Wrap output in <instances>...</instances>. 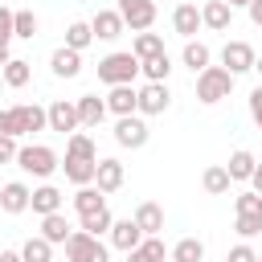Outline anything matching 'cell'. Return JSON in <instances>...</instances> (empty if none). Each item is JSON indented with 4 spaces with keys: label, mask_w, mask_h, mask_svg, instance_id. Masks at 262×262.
Listing matches in <instances>:
<instances>
[{
    "label": "cell",
    "mask_w": 262,
    "mask_h": 262,
    "mask_svg": "<svg viewBox=\"0 0 262 262\" xmlns=\"http://www.w3.org/2000/svg\"><path fill=\"white\" fill-rule=\"evenodd\" d=\"M135 225H139V233L143 237H160L164 233V209L156 205V201H143L139 209H135V217H131Z\"/></svg>",
    "instance_id": "cell-17"
},
{
    "label": "cell",
    "mask_w": 262,
    "mask_h": 262,
    "mask_svg": "<svg viewBox=\"0 0 262 262\" xmlns=\"http://www.w3.org/2000/svg\"><path fill=\"white\" fill-rule=\"evenodd\" d=\"M61 168H66V180L82 188V184H94L98 160H78V156H66V160H61Z\"/></svg>",
    "instance_id": "cell-23"
},
{
    "label": "cell",
    "mask_w": 262,
    "mask_h": 262,
    "mask_svg": "<svg viewBox=\"0 0 262 262\" xmlns=\"http://www.w3.org/2000/svg\"><path fill=\"white\" fill-rule=\"evenodd\" d=\"M254 70H258V74H262V57H258V61H254Z\"/></svg>",
    "instance_id": "cell-50"
},
{
    "label": "cell",
    "mask_w": 262,
    "mask_h": 262,
    "mask_svg": "<svg viewBox=\"0 0 262 262\" xmlns=\"http://www.w3.org/2000/svg\"><path fill=\"white\" fill-rule=\"evenodd\" d=\"M106 205V196L94 188V184H82L78 192H74V213L78 217H86V213H94V209H102Z\"/></svg>",
    "instance_id": "cell-31"
},
{
    "label": "cell",
    "mask_w": 262,
    "mask_h": 262,
    "mask_svg": "<svg viewBox=\"0 0 262 262\" xmlns=\"http://www.w3.org/2000/svg\"><path fill=\"white\" fill-rule=\"evenodd\" d=\"M49 70H53V78H78V74H82V53L57 45V49L49 53Z\"/></svg>",
    "instance_id": "cell-18"
},
{
    "label": "cell",
    "mask_w": 262,
    "mask_h": 262,
    "mask_svg": "<svg viewBox=\"0 0 262 262\" xmlns=\"http://www.w3.org/2000/svg\"><path fill=\"white\" fill-rule=\"evenodd\" d=\"M102 102H106V115H115V119L139 115V111H135V86H111V94H106Z\"/></svg>",
    "instance_id": "cell-20"
},
{
    "label": "cell",
    "mask_w": 262,
    "mask_h": 262,
    "mask_svg": "<svg viewBox=\"0 0 262 262\" xmlns=\"http://www.w3.org/2000/svg\"><path fill=\"white\" fill-rule=\"evenodd\" d=\"M20 258H25V262H53V246L37 233V237H29V242L20 246Z\"/></svg>",
    "instance_id": "cell-36"
},
{
    "label": "cell",
    "mask_w": 262,
    "mask_h": 262,
    "mask_svg": "<svg viewBox=\"0 0 262 262\" xmlns=\"http://www.w3.org/2000/svg\"><path fill=\"white\" fill-rule=\"evenodd\" d=\"M258 29H262V25H258Z\"/></svg>",
    "instance_id": "cell-54"
},
{
    "label": "cell",
    "mask_w": 262,
    "mask_h": 262,
    "mask_svg": "<svg viewBox=\"0 0 262 262\" xmlns=\"http://www.w3.org/2000/svg\"><path fill=\"white\" fill-rule=\"evenodd\" d=\"M151 139V127H147V119L143 115H123V119H115V143L119 147H143Z\"/></svg>",
    "instance_id": "cell-8"
},
{
    "label": "cell",
    "mask_w": 262,
    "mask_h": 262,
    "mask_svg": "<svg viewBox=\"0 0 262 262\" xmlns=\"http://www.w3.org/2000/svg\"><path fill=\"white\" fill-rule=\"evenodd\" d=\"M168 262H205V242L201 237H180L168 250Z\"/></svg>",
    "instance_id": "cell-29"
},
{
    "label": "cell",
    "mask_w": 262,
    "mask_h": 262,
    "mask_svg": "<svg viewBox=\"0 0 262 262\" xmlns=\"http://www.w3.org/2000/svg\"><path fill=\"white\" fill-rule=\"evenodd\" d=\"M45 123H49V131L74 135L78 131V106H74V98H53L45 106Z\"/></svg>",
    "instance_id": "cell-10"
},
{
    "label": "cell",
    "mask_w": 262,
    "mask_h": 262,
    "mask_svg": "<svg viewBox=\"0 0 262 262\" xmlns=\"http://www.w3.org/2000/svg\"><path fill=\"white\" fill-rule=\"evenodd\" d=\"M70 233H74V225L66 221V213H49V217H41V237H45L49 246H66Z\"/></svg>",
    "instance_id": "cell-24"
},
{
    "label": "cell",
    "mask_w": 262,
    "mask_h": 262,
    "mask_svg": "<svg viewBox=\"0 0 262 262\" xmlns=\"http://www.w3.org/2000/svg\"><path fill=\"white\" fill-rule=\"evenodd\" d=\"M233 213H237V217H262V196L250 192V188L237 192V196H233Z\"/></svg>",
    "instance_id": "cell-37"
},
{
    "label": "cell",
    "mask_w": 262,
    "mask_h": 262,
    "mask_svg": "<svg viewBox=\"0 0 262 262\" xmlns=\"http://www.w3.org/2000/svg\"><path fill=\"white\" fill-rule=\"evenodd\" d=\"M29 196H33V188H29L25 180H8V184H0V209L12 213V217L29 209Z\"/></svg>",
    "instance_id": "cell-15"
},
{
    "label": "cell",
    "mask_w": 262,
    "mask_h": 262,
    "mask_svg": "<svg viewBox=\"0 0 262 262\" xmlns=\"http://www.w3.org/2000/svg\"><path fill=\"white\" fill-rule=\"evenodd\" d=\"M74 106H78V127H98L106 119V102L98 94H82V98H74Z\"/></svg>",
    "instance_id": "cell-21"
},
{
    "label": "cell",
    "mask_w": 262,
    "mask_h": 262,
    "mask_svg": "<svg viewBox=\"0 0 262 262\" xmlns=\"http://www.w3.org/2000/svg\"><path fill=\"white\" fill-rule=\"evenodd\" d=\"M233 74L229 70H221V66H209V70H201L196 74V102H205V106H217V102H225L229 94H233Z\"/></svg>",
    "instance_id": "cell-3"
},
{
    "label": "cell",
    "mask_w": 262,
    "mask_h": 262,
    "mask_svg": "<svg viewBox=\"0 0 262 262\" xmlns=\"http://www.w3.org/2000/svg\"><path fill=\"white\" fill-rule=\"evenodd\" d=\"M172 29H176V37L192 41V37L201 33V4H176V12H172Z\"/></svg>",
    "instance_id": "cell-16"
},
{
    "label": "cell",
    "mask_w": 262,
    "mask_h": 262,
    "mask_svg": "<svg viewBox=\"0 0 262 262\" xmlns=\"http://www.w3.org/2000/svg\"><path fill=\"white\" fill-rule=\"evenodd\" d=\"M250 192H258V196H262V164H258V168H254V176H250Z\"/></svg>",
    "instance_id": "cell-45"
},
{
    "label": "cell",
    "mask_w": 262,
    "mask_h": 262,
    "mask_svg": "<svg viewBox=\"0 0 262 262\" xmlns=\"http://www.w3.org/2000/svg\"><path fill=\"white\" fill-rule=\"evenodd\" d=\"M246 12H250V20H254V25H262V0H250V4H246Z\"/></svg>",
    "instance_id": "cell-44"
},
{
    "label": "cell",
    "mask_w": 262,
    "mask_h": 262,
    "mask_svg": "<svg viewBox=\"0 0 262 262\" xmlns=\"http://www.w3.org/2000/svg\"><path fill=\"white\" fill-rule=\"evenodd\" d=\"M111 225H115V213L102 205V209H94V213H86V217H78V229L82 233H90V237H102V233H111Z\"/></svg>",
    "instance_id": "cell-28"
},
{
    "label": "cell",
    "mask_w": 262,
    "mask_h": 262,
    "mask_svg": "<svg viewBox=\"0 0 262 262\" xmlns=\"http://www.w3.org/2000/svg\"><path fill=\"white\" fill-rule=\"evenodd\" d=\"M209 61H213V49L205 45V41H184V49H180V66H188L192 74H201V70H209Z\"/></svg>",
    "instance_id": "cell-22"
},
{
    "label": "cell",
    "mask_w": 262,
    "mask_h": 262,
    "mask_svg": "<svg viewBox=\"0 0 262 262\" xmlns=\"http://www.w3.org/2000/svg\"><path fill=\"white\" fill-rule=\"evenodd\" d=\"M0 78H4V86H12V90H20V86H29V78H33V70H29V61H25V57H8V66L0 70Z\"/></svg>",
    "instance_id": "cell-30"
},
{
    "label": "cell",
    "mask_w": 262,
    "mask_h": 262,
    "mask_svg": "<svg viewBox=\"0 0 262 262\" xmlns=\"http://www.w3.org/2000/svg\"><path fill=\"white\" fill-rule=\"evenodd\" d=\"M254 61H258V53H254L250 41H225V45H221V70H229L233 78H237V74H250Z\"/></svg>",
    "instance_id": "cell-9"
},
{
    "label": "cell",
    "mask_w": 262,
    "mask_h": 262,
    "mask_svg": "<svg viewBox=\"0 0 262 262\" xmlns=\"http://www.w3.org/2000/svg\"><path fill=\"white\" fill-rule=\"evenodd\" d=\"M33 131H49L45 106H37V102H16V106L0 111V135L20 139V135H33Z\"/></svg>",
    "instance_id": "cell-1"
},
{
    "label": "cell",
    "mask_w": 262,
    "mask_h": 262,
    "mask_svg": "<svg viewBox=\"0 0 262 262\" xmlns=\"http://www.w3.org/2000/svg\"><path fill=\"white\" fill-rule=\"evenodd\" d=\"M233 25V8L225 0H205L201 4V29H213V33H229Z\"/></svg>",
    "instance_id": "cell-13"
},
{
    "label": "cell",
    "mask_w": 262,
    "mask_h": 262,
    "mask_svg": "<svg viewBox=\"0 0 262 262\" xmlns=\"http://www.w3.org/2000/svg\"><path fill=\"white\" fill-rule=\"evenodd\" d=\"M127 262H151V258H147L143 250H127Z\"/></svg>",
    "instance_id": "cell-47"
},
{
    "label": "cell",
    "mask_w": 262,
    "mask_h": 262,
    "mask_svg": "<svg viewBox=\"0 0 262 262\" xmlns=\"http://www.w3.org/2000/svg\"><path fill=\"white\" fill-rule=\"evenodd\" d=\"M225 262H258V250H254L250 242H237V246L225 254Z\"/></svg>",
    "instance_id": "cell-40"
},
{
    "label": "cell",
    "mask_w": 262,
    "mask_h": 262,
    "mask_svg": "<svg viewBox=\"0 0 262 262\" xmlns=\"http://www.w3.org/2000/svg\"><path fill=\"white\" fill-rule=\"evenodd\" d=\"M225 4H229V8H246L250 0H225Z\"/></svg>",
    "instance_id": "cell-49"
},
{
    "label": "cell",
    "mask_w": 262,
    "mask_h": 262,
    "mask_svg": "<svg viewBox=\"0 0 262 262\" xmlns=\"http://www.w3.org/2000/svg\"><path fill=\"white\" fill-rule=\"evenodd\" d=\"M106 237H111V246L123 250V254H127V250H139V242H143V233H139V225H135L131 217H115V225H111Z\"/></svg>",
    "instance_id": "cell-14"
},
{
    "label": "cell",
    "mask_w": 262,
    "mask_h": 262,
    "mask_svg": "<svg viewBox=\"0 0 262 262\" xmlns=\"http://www.w3.org/2000/svg\"><path fill=\"white\" fill-rule=\"evenodd\" d=\"M66 258H70V262H111L106 246H102L98 237L82 233V229H74V233L66 237Z\"/></svg>",
    "instance_id": "cell-6"
},
{
    "label": "cell",
    "mask_w": 262,
    "mask_h": 262,
    "mask_svg": "<svg viewBox=\"0 0 262 262\" xmlns=\"http://www.w3.org/2000/svg\"><path fill=\"white\" fill-rule=\"evenodd\" d=\"M250 119H254V127L262 131V86L250 90Z\"/></svg>",
    "instance_id": "cell-42"
},
{
    "label": "cell",
    "mask_w": 262,
    "mask_h": 262,
    "mask_svg": "<svg viewBox=\"0 0 262 262\" xmlns=\"http://www.w3.org/2000/svg\"><path fill=\"white\" fill-rule=\"evenodd\" d=\"M66 156H78V160H98V147H94V139H90L86 131H74V135H66Z\"/></svg>",
    "instance_id": "cell-34"
},
{
    "label": "cell",
    "mask_w": 262,
    "mask_h": 262,
    "mask_svg": "<svg viewBox=\"0 0 262 262\" xmlns=\"http://www.w3.org/2000/svg\"><path fill=\"white\" fill-rule=\"evenodd\" d=\"M16 168L29 172V176H37V180H49V176L61 168V160H57V151L45 147V143H25V147H16Z\"/></svg>",
    "instance_id": "cell-4"
},
{
    "label": "cell",
    "mask_w": 262,
    "mask_h": 262,
    "mask_svg": "<svg viewBox=\"0 0 262 262\" xmlns=\"http://www.w3.org/2000/svg\"><path fill=\"white\" fill-rule=\"evenodd\" d=\"M229 172H225V164H209L205 172H201V188L209 192V196H225L229 192Z\"/></svg>",
    "instance_id": "cell-27"
},
{
    "label": "cell",
    "mask_w": 262,
    "mask_h": 262,
    "mask_svg": "<svg viewBox=\"0 0 262 262\" xmlns=\"http://www.w3.org/2000/svg\"><path fill=\"white\" fill-rule=\"evenodd\" d=\"M135 78H139V61L131 57V49L106 53L98 61V82L102 86H135Z\"/></svg>",
    "instance_id": "cell-2"
},
{
    "label": "cell",
    "mask_w": 262,
    "mask_h": 262,
    "mask_svg": "<svg viewBox=\"0 0 262 262\" xmlns=\"http://www.w3.org/2000/svg\"><path fill=\"white\" fill-rule=\"evenodd\" d=\"M254 168H258L254 151H246V147L229 151V164H225V172H229V180H233V184H237V180H250V176H254Z\"/></svg>",
    "instance_id": "cell-26"
},
{
    "label": "cell",
    "mask_w": 262,
    "mask_h": 262,
    "mask_svg": "<svg viewBox=\"0 0 262 262\" xmlns=\"http://www.w3.org/2000/svg\"><path fill=\"white\" fill-rule=\"evenodd\" d=\"M0 86H4V78H0Z\"/></svg>",
    "instance_id": "cell-53"
},
{
    "label": "cell",
    "mask_w": 262,
    "mask_h": 262,
    "mask_svg": "<svg viewBox=\"0 0 262 262\" xmlns=\"http://www.w3.org/2000/svg\"><path fill=\"white\" fill-rule=\"evenodd\" d=\"M180 4H196V0H180Z\"/></svg>",
    "instance_id": "cell-51"
},
{
    "label": "cell",
    "mask_w": 262,
    "mask_h": 262,
    "mask_svg": "<svg viewBox=\"0 0 262 262\" xmlns=\"http://www.w3.org/2000/svg\"><path fill=\"white\" fill-rule=\"evenodd\" d=\"M8 57H12V53H8V45H0V70L8 66Z\"/></svg>",
    "instance_id": "cell-48"
},
{
    "label": "cell",
    "mask_w": 262,
    "mask_h": 262,
    "mask_svg": "<svg viewBox=\"0 0 262 262\" xmlns=\"http://www.w3.org/2000/svg\"><path fill=\"white\" fill-rule=\"evenodd\" d=\"M0 4H4V0H0Z\"/></svg>",
    "instance_id": "cell-55"
},
{
    "label": "cell",
    "mask_w": 262,
    "mask_h": 262,
    "mask_svg": "<svg viewBox=\"0 0 262 262\" xmlns=\"http://www.w3.org/2000/svg\"><path fill=\"white\" fill-rule=\"evenodd\" d=\"M90 33H94V41H119L127 33V25H123V16L115 8H98L90 16Z\"/></svg>",
    "instance_id": "cell-11"
},
{
    "label": "cell",
    "mask_w": 262,
    "mask_h": 262,
    "mask_svg": "<svg viewBox=\"0 0 262 262\" xmlns=\"http://www.w3.org/2000/svg\"><path fill=\"white\" fill-rule=\"evenodd\" d=\"M139 250L151 258V262H168V250H164V237H143Z\"/></svg>",
    "instance_id": "cell-39"
},
{
    "label": "cell",
    "mask_w": 262,
    "mask_h": 262,
    "mask_svg": "<svg viewBox=\"0 0 262 262\" xmlns=\"http://www.w3.org/2000/svg\"><path fill=\"white\" fill-rule=\"evenodd\" d=\"M0 164H16V139L0 135Z\"/></svg>",
    "instance_id": "cell-43"
},
{
    "label": "cell",
    "mask_w": 262,
    "mask_h": 262,
    "mask_svg": "<svg viewBox=\"0 0 262 262\" xmlns=\"http://www.w3.org/2000/svg\"><path fill=\"white\" fill-rule=\"evenodd\" d=\"M115 12L123 16V25L131 33H147L156 25V0H119Z\"/></svg>",
    "instance_id": "cell-7"
},
{
    "label": "cell",
    "mask_w": 262,
    "mask_h": 262,
    "mask_svg": "<svg viewBox=\"0 0 262 262\" xmlns=\"http://www.w3.org/2000/svg\"><path fill=\"white\" fill-rule=\"evenodd\" d=\"M0 262H25L20 250H0Z\"/></svg>",
    "instance_id": "cell-46"
},
{
    "label": "cell",
    "mask_w": 262,
    "mask_h": 262,
    "mask_svg": "<svg viewBox=\"0 0 262 262\" xmlns=\"http://www.w3.org/2000/svg\"><path fill=\"white\" fill-rule=\"evenodd\" d=\"M37 29H41V20H37V12H33V8H16V12H12V37L33 41V37H37Z\"/></svg>",
    "instance_id": "cell-32"
},
{
    "label": "cell",
    "mask_w": 262,
    "mask_h": 262,
    "mask_svg": "<svg viewBox=\"0 0 262 262\" xmlns=\"http://www.w3.org/2000/svg\"><path fill=\"white\" fill-rule=\"evenodd\" d=\"M156 53H164V37H160V33L147 29V33H135V37H131V57H135V61H147V57H156Z\"/></svg>",
    "instance_id": "cell-25"
},
{
    "label": "cell",
    "mask_w": 262,
    "mask_h": 262,
    "mask_svg": "<svg viewBox=\"0 0 262 262\" xmlns=\"http://www.w3.org/2000/svg\"><path fill=\"white\" fill-rule=\"evenodd\" d=\"M8 41H12V8L0 4V45H8Z\"/></svg>",
    "instance_id": "cell-41"
},
{
    "label": "cell",
    "mask_w": 262,
    "mask_h": 262,
    "mask_svg": "<svg viewBox=\"0 0 262 262\" xmlns=\"http://www.w3.org/2000/svg\"><path fill=\"white\" fill-rule=\"evenodd\" d=\"M123 180H127L123 164H119L115 156H102V160H98V172H94V188H98L102 196H111V192L123 188Z\"/></svg>",
    "instance_id": "cell-12"
},
{
    "label": "cell",
    "mask_w": 262,
    "mask_h": 262,
    "mask_svg": "<svg viewBox=\"0 0 262 262\" xmlns=\"http://www.w3.org/2000/svg\"><path fill=\"white\" fill-rule=\"evenodd\" d=\"M168 106H172V90H168V82H143V86L135 90V111H139L143 119L164 115Z\"/></svg>",
    "instance_id": "cell-5"
},
{
    "label": "cell",
    "mask_w": 262,
    "mask_h": 262,
    "mask_svg": "<svg viewBox=\"0 0 262 262\" xmlns=\"http://www.w3.org/2000/svg\"><path fill=\"white\" fill-rule=\"evenodd\" d=\"M258 262H262V254H258Z\"/></svg>",
    "instance_id": "cell-52"
},
{
    "label": "cell",
    "mask_w": 262,
    "mask_h": 262,
    "mask_svg": "<svg viewBox=\"0 0 262 262\" xmlns=\"http://www.w3.org/2000/svg\"><path fill=\"white\" fill-rule=\"evenodd\" d=\"M90 41H94V33H90V20H74V25L66 29V49L82 53V49H90Z\"/></svg>",
    "instance_id": "cell-35"
},
{
    "label": "cell",
    "mask_w": 262,
    "mask_h": 262,
    "mask_svg": "<svg viewBox=\"0 0 262 262\" xmlns=\"http://www.w3.org/2000/svg\"><path fill=\"white\" fill-rule=\"evenodd\" d=\"M233 229H237V237H242V242H250V237H258V233H262V217H237V221H233Z\"/></svg>",
    "instance_id": "cell-38"
},
{
    "label": "cell",
    "mask_w": 262,
    "mask_h": 262,
    "mask_svg": "<svg viewBox=\"0 0 262 262\" xmlns=\"http://www.w3.org/2000/svg\"><path fill=\"white\" fill-rule=\"evenodd\" d=\"M29 209H33L37 217L61 213V188H53V184H37V188H33V196H29Z\"/></svg>",
    "instance_id": "cell-19"
},
{
    "label": "cell",
    "mask_w": 262,
    "mask_h": 262,
    "mask_svg": "<svg viewBox=\"0 0 262 262\" xmlns=\"http://www.w3.org/2000/svg\"><path fill=\"white\" fill-rule=\"evenodd\" d=\"M139 74H143L147 82H168V74H172V57H168V53H156V57L139 61Z\"/></svg>",
    "instance_id": "cell-33"
}]
</instances>
